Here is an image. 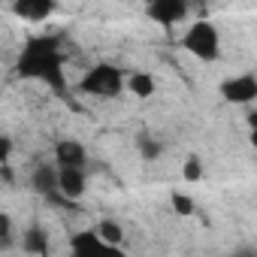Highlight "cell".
<instances>
[{"label": "cell", "instance_id": "obj_17", "mask_svg": "<svg viewBox=\"0 0 257 257\" xmlns=\"http://www.w3.org/2000/svg\"><path fill=\"white\" fill-rule=\"evenodd\" d=\"M140 146H143V155H146V158H158V155H161V146H158V143H152L149 137H143V140H140Z\"/></svg>", "mask_w": 257, "mask_h": 257}, {"label": "cell", "instance_id": "obj_13", "mask_svg": "<svg viewBox=\"0 0 257 257\" xmlns=\"http://www.w3.org/2000/svg\"><path fill=\"white\" fill-rule=\"evenodd\" d=\"M22 245H25V251H31V254H46V251H49V242H46V233H43L40 227H31V230L25 233V239H22Z\"/></svg>", "mask_w": 257, "mask_h": 257}, {"label": "cell", "instance_id": "obj_9", "mask_svg": "<svg viewBox=\"0 0 257 257\" xmlns=\"http://www.w3.org/2000/svg\"><path fill=\"white\" fill-rule=\"evenodd\" d=\"M31 185H34V191H40L46 197H58V164H40L34 170Z\"/></svg>", "mask_w": 257, "mask_h": 257}, {"label": "cell", "instance_id": "obj_18", "mask_svg": "<svg viewBox=\"0 0 257 257\" xmlns=\"http://www.w3.org/2000/svg\"><path fill=\"white\" fill-rule=\"evenodd\" d=\"M185 176H188V179H200V164H197V161H188V164H185Z\"/></svg>", "mask_w": 257, "mask_h": 257}, {"label": "cell", "instance_id": "obj_2", "mask_svg": "<svg viewBox=\"0 0 257 257\" xmlns=\"http://www.w3.org/2000/svg\"><path fill=\"white\" fill-rule=\"evenodd\" d=\"M182 46H185V52H191L197 61H218V55H221V34H218V28H215V22H209V19H194L191 25H188V31H185V37H182Z\"/></svg>", "mask_w": 257, "mask_h": 257}, {"label": "cell", "instance_id": "obj_5", "mask_svg": "<svg viewBox=\"0 0 257 257\" xmlns=\"http://www.w3.org/2000/svg\"><path fill=\"white\" fill-rule=\"evenodd\" d=\"M88 191L85 167H58V197L61 200H82Z\"/></svg>", "mask_w": 257, "mask_h": 257}, {"label": "cell", "instance_id": "obj_6", "mask_svg": "<svg viewBox=\"0 0 257 257\" xmlns=\"http://www.w3.org/2000/svg\"><path fill=\"white\" fill-rule=\"evenodd\" d=\"M58 10L55 0H13V16L31 25H40L46 19H52Z\"/></svg>", "mask_w": 257, "mask_h": 257}, {"label": "cell", "instance_id": "obj_12", "mask_svg": "<svg viewBox=\"0 0 257 257\" xmlns=\"http://www.w3.org/2000/svg\"><path fill=\"white\" fill-rule=\"evenodd\" d=\"M97 236L103 239V245L109 248V251H121V245H124V227L118 224V221H112V218H103L97 227Z\"/></svg>", "mask_w": 257, "mask_h": 257}, {"label": "cell", "instance_id": "obj_16", "mask_svg": "<svg viewBox=\"0 0 257 257\" xmlns=\"http://www.w3.org/2000/svg\"><path fill=\"white\" fill-rule=\"evenodd\" d=\"M10 158H13V140L0 134V167L10 164Z\"/></svg>", "mask_w": 257, "mask_h": 257}, {"label": "cell", "instance_id": "obj_1", "mask_svg": "<svg viewBox=\"0 0 257 257\" xmlns=\"http://www.w3.org/2000/svg\"><path fill=\"white\" fill-rule=\"evenodd\" d=\"M16 76L28 82H43L49 91L64 94L67 91V73H64V49L55 37H31L16 55Z\"/></svg>", "mask_w": 257, "mask_h": 257}, {"label": "cell", "instance_id": "obj_11", "mask_svg": "<svg viewBox=\"0 0 257 257\" xmlns=\"http://www.w3.org/2000/svg\"><path fill=\"white\" fill-rule=\"evenodd\" d=\"M70 251L73 254H94V251H109V248L103 245L97 230H79L70 236Z\"/></svg>", "mask_w": 257, "mask_h": 257}, {"label": "cell", "instance_id": "obj_15", "mask_svg": "<svg viewBox=\"0 0 257 257\" xmlns=\"http://www.w3.org/2000/svg\"><path fill=\"white\" fill-rule=\"evenodd\" d=\"M10 242H13V218L0 212V248H7Z\"/></svg>", "mask_w": 257, "mask_h": 257}, {"label": "cell", "instance_id": "obj_4", "mask_svg": "<svg viewBox=\"0 0 257 257\" xmlns=\"http://www.w3.org/2000/svg\"><path fill=\"white\" fill-rule=\"evenodd\" d=\"M221 97L233 106H248L257 100V79L254 73H239L221 82Z\"/></svg>", "mask_w": 257, "mask_h": 257}, {"label": "cell", "instance_id": "obj_3", "mask_svg": "<svg viewBox=\"0 0 257 257\" xmlns=\"http://www.w3.org/2000/svg\"><path fill=\"white\" fill-rule=\"evenodd\" d=\"M79 88H82L88 97L115 100V97L124 91V73H121L115 64H94V67L82 76Z\"/></svg>", "mask_w": 257, "mask_h": 257}, {"label": "cell", "instance_id": "obj_7", "mask_svg": "<svg viewBox=\"0 0 257 257\" xmlns=\"http://www.w3.org/2000/svg\"><path fill=\"white\" fill-rule=\"evenodd\" d=\"M149 16L158 25H176L188 16V0H149Z\"/></svg>", "mask_w": 257, "mask_h": 257}, {"label": "cell", "instance_id": "obj_8", "mask_svg": "<svg viewBox=\"0 0 257 257\" xmlns=\"http://www.w3.org/2000/svg\"><path fill=\"white\" fill-rule=\"evenodd\" d=\"M88 152L79 140H58L55 143V164L58 167H85Z\"/></svg>", "mask_w": 257, "mask_h": 257}, {"label": "cell", "instance_id": "obj_10", "mask_svg": "<svg viewBox=\"0 0 257 257\" xmlns=\"http://www.w3.org/2000/svg\"><path fill=\"white\" fill-rule=\"evenodd\" d=\"M124 88L131 91L134 97H140V100H149V97L158 91V82H155L152 73H146V70H134L131 76L124 79Z\"/></svg>", "mask_w": 257, "mask_h": 257}, {"label": "cell", "instance_id": "obj_14", "mask_svg": "<svg viewBox=\"0 0 257 257\" xmlns=\"http://www.w3.org/2000/svg\"><path fill=\"white\" fill-rule=\"evenodd\" d=\"M170 206H173L176 215H194V200L188 194H182V191H173L170 194Z\"/></svg>", "mask_w": 257, "mask_h": 257}]
</instances>
